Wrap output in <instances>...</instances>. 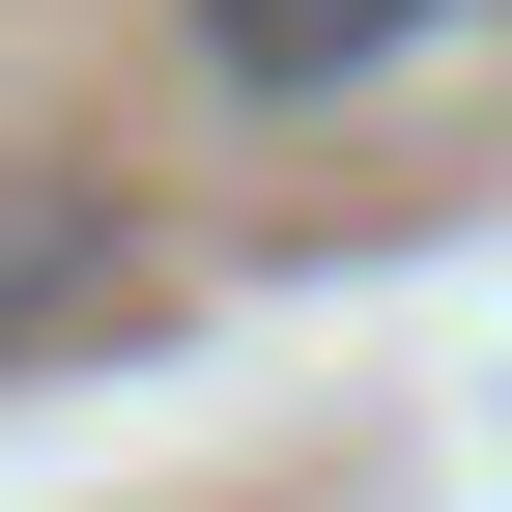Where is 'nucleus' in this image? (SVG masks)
Here are the masks:
<instances>
[{
	"label": "nucleus",
	"instance_id": "1",
	"mask_svg": "<svg viewBox=\"0 0 512 512\" xmlns=\"http://www.w3.org/2000/svg\"><path fill=\"white\" fill-rule=\"evenodd\" d=\"M484 0H200V86L228 114H342V86H399V57H456Z\"/></svg>",
	"mask_w": 512,
	"mask_h": 512
},
{
	"label": "nucleus",
	"instance_id": "2",
	"mask_svg": "<svg viewBox=\"0 0 512 512\" xmlns=\"http://www.w3.org/2000/svg\"><path fill=\"white\" fill-rule=\"evenodd\" d=\"M143 313V228L86 200V171H0V370H57V342H114Z\"/></svg>",
	"mask_w": 512,
	"mask_h": 512
}]
</instances>
